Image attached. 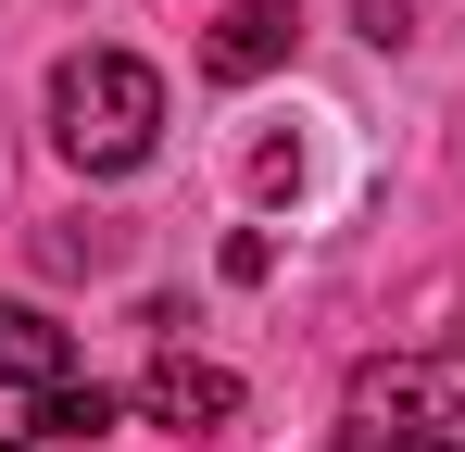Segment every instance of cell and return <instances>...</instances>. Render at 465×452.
<instances>
[{"instance_id":"cell-1","label":"cell","mask_w":465,"mask_h":452,"mask_svg":"<svg viewBox=\"0 0 465 452\" xmlns=\"http://www.w3.org/2000/svg\"><path fill=\"white\" fill-rule=\"evenodd\" d=\"M51 113H64V163L126 176V163H152V139H163V75L139 64V51H64V64H51Z\"/></svg>"},{"instance_id":"cell-2","label":"cell","mask_w":465,"mask_h":452,"mask_svg":"<svg viewBox=\"0 0 465 452\" xmlns=\"http://www.w3.org/2000/svg\"><path fill=\"white\" fill-rule=\"evenodd\" d=\"M139 415H152V427H176V440H214V427L239 415V377H227V365H189V352H163V365L139 377Z\"/></svg>"},{"instance_id":"cell-3","label":"cell","mask_w":465,"mask_h":452,"mask_svg":"<svg viewBox=\"0 0 465 452\" xmlns=\"http://www.w3.org/2000/svg\"><path fill=\"white\" fill-rule=\"evenodd\" d=\"M352 415H390V440L415 415H465V352H428V365H365L352 377Z\"/></svg>"},{"instance_id":"cell-4","label":"cell","mask_w":465,"mask_h":452,"mask_svg":"<svg viewBox=\"0 0 465 452\" xmlns=\"http://www.w3.org/2000/svg\"><path fill=\"white\" fill-rule=\"evenodd\" d=\"M290 38H302L290 0H227V25L202 38V64L214 75H264V64H290Z\"/></svg>"},{"instance_id":"cell-5","label":"cell","mask_w":465,"mask_h":452,"mask_svg":"<svg viewBox=\"0 0 465 452\" xmlns=\"http://www.w3.org/2000/svg\"><path fill=\"white\" fill-rule=\"evenodd\" d=\"M64 365H76V339H64L51 314L0 301V389H64Z\"/></svg>"},{"instance_id":"cell-6","label":"cell","mask_w":465,"mask_h":452,"mask_svg":"<svg viewBox=\"0 0 465 452\" xmlns=\"http://www.w3.org/2000/svg\"><path fill=\"white\" fill-rule=\"evenodd\" d=\"M114 427V389H38V440H101Z\"/></svg>"},{"instance_id":"cell-7","label":"cell","mask_w":465,"mask_h":452,"mask_svg":"<svg viewBox=\"0 0 465 452\" xmlns=\"http://www.w3.org/2000/svg\"><path fill=\"white\" fill-rule=\"evenodd\" d=\"M390 452H453V440H428V427H402V440H390Z\"/></svg>"}]
</instances>
